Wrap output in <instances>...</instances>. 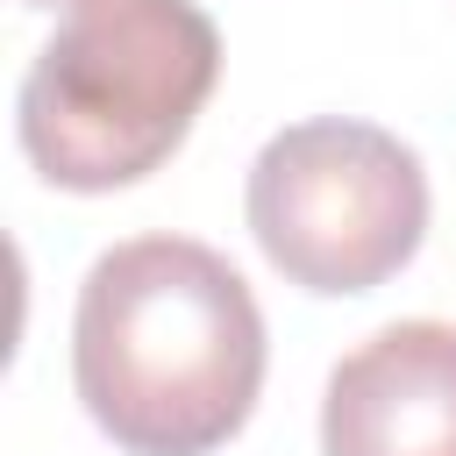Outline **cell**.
<instances>
[{
	"label": "cell",
	"instance_id": "cell-1",
	"mask_svg": "<svg viewBox=\"0 0 456 456\" xmlns=\"http://www.w3.org/2000/svg\"><path fill=\"white\" fill-rule=\"evenodd\" d=\"M71 378L128 456H214L264 392V314L221 249L135 235L78 285Z\"/></svg>",
	"mask_w": 456,
	"mask_h": 456
},
{
	"label": "cell",
	"instance_id": "cell-5",
	"mask_svg": "<svg viewBox=\"0 0 456 456\" xmlns=\"http://www.w3.org/2000/svg\"><path fill=\"white\" fill-rule=\"evenodd\" d=\"M36 7H50V0H36Z\"/></svg>",
	"mask_w": 456,
	"mask_h": 456
},
{
	"label": "cell",
	"instance_id": "cell-4",
	"mask_svg": "<svg viewBox=\"0 0 456 456\" xmlns=\"http://www.w3.org/2000/svg\"><path fill=\"white\" fill-rule=\"evenodd\" d=\"M321 456H456V328L392 321L356 342L321 399Z\"/></svg>",
	"mask_w": 456,
	"mask_h": 456
},
{
	"label": "cell",
	"instance_id": "cell-3",
	"mask_svg": "<svg viewBox=\"0 0 456 456\" xmlns=\"http://www.w3.org/2000/svg\"><path fill=\"white\" fill-rule=\"evenodd\" d=\"M249 235L306 292H370L428 235V171L378 121H292L249 164Z\"/></svg>",
	"mask_w": 456,
	"mask_h": 456
},
{
	"label": "cell",
	"instance_id": "cell-2",
	"mask_svg": "<svg viewBox=\"0 0 456 456\" xmlns=\"http://www.w3.org/2000/svg\"><path fill=\"white\" fill-rule=\"evenodd\" d=\"M221 78V36L192 0H71L36 50L14 128L28 164L64 192L150 178Z\"/></svg>",
	"mask_w": 456,
	"mask_h": 456
}]
</instances>
